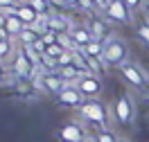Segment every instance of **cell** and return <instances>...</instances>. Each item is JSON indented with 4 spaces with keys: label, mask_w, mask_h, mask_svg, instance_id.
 Instances as JSON below:
<instances>
[{
    "label": "cell",
    "mask_w": 149,
    "mask_h": 142,
    "mask_svg": "<svg viewBox=\"0 0 149 142\" xmlns=\"http://www.w3.org/2000/svg\"><path fill=\"white\" fill-rule=\"evenodd\" d=\"M79 117H81L88 126H93V129H111L109 108H106V104H104L100 97L86 99L84 106L79 108Z\"/></svg>",
    "instance_id": "obj_1"
},
{
    "label": "cell",
    "mask_w": 149,
    "mask_h": 142,
    "mask_svg": "<svg viewBox=\"0 0 149 142\" xmlns=\"http://www.w3.org/2000/svg\"><path fill=\"white\" fill-rule=\"evenodd\" d=\"M102 61L109 70H111V68H120L122 63H127V61H129V45H127V41H124V38H118V36H111L106 41Z\"/></svg>",
    "instance_id": "obj_2"
},
{
    "label": "cell",
    "mask_w": 149,
    "mask_h": 142,
    "mask_svg": "<svg viewBox=\"0 0 149 142\" xmlns=\"http://www.w3.org/2000/svg\"><path fill=\"white\" fill-rule=\"evenodd\" d=\"M113 117L124 129L133 126V122H136V102H133V97L127 90L118 93V97H115V102H113Z\"/></svg>",
    "instance_id": "obj_3"
},
{
    "label": "cell",
    "mask_w": 149,
    "mask_h": 142,
    "mask_svg": "<svg viewBox=\"0 0 149 142\" xmlns=\"http://www.w3.org/2000/svg\"><path fill=\"white\" fill-rule=\"evenodd\" d=\"M9 72H11L14 79H34V77H38L43 70L36 68L32 61H29V57L23 52V47H18L16 54H14L11 61H9Z\"/></svg>",
    "instance_id": "obj_4"
},
{
    "label": "cell",
    "mask_w": 149,
    "mask_h": 142,
    "mask_svg": "<svg viewBox=\"0 0 149 142\" xmlns=\"http://www.w3.org/2000/svg\"><path fill=\"white\" fill-rule=\"evenodd\" d=\"M56 140L59 142H91V135L86 133V126L81 122H63L56 129Z\"/></svg>",
    "instance_id": "obj_5"
},
{
    "label": "cell",
    "mask_w": 149,
    "mask_h": 142,
    "mask_svg": "<svg viewBox=\"0 0 149 142\" xmlns=\"http://www.w3.org/2000/svg\"><path fill=\"white\" fill-rule=\"evenodd\" d=\"M34 81H36V86L41 88V93L52 95V97L61 95L65 90V86H70L59 72H41L38 77H34Z\"/></svg>",
    "instance_id": "obj_6"
},
{
    "label": "cell",
    "mask_w": 149,
    "mask_h": 142,
    "mask_svg": "<svg viewBox=\"0 0 149 142\" xmlns=\"http://www.w3.org/2000/svg\"><path fill=\"white\" fill-rule=\"evenodd\" d=\"M120 75L122 79H124V84L129 86V88H136V90H145L149 86V77L140 70L136 63H131V61H127V63H122L120 68Z\"/></svg>",
    "instance_id": "obj_7"
},
{
    "label": "cell",
    "mask_w": 149,
    "mask_h": 142,
    "mask_svg": "<svg viewBox=\"0 0 149 142\" xmlns=\"http://www.w3.org/2000/svg\"><path fill=\"white\" fill-rule=\"evenodd\" d=\"M54 102L59 106H65V108H77V111H79V108H81V106H84V102H86V95L81 93V90H79V88H77V86H65V90L61 95H56L54 97Z\"/></svg>",
    "instance_id": "obj_8"
},
{
    "label": "cell",
    "mask_w": 149,
    "mask_h": 142,
    "mask_svg": "<svg viewBox=\"0 0 149 142\" xmlns=\"http://www.w3.org/2000/svg\"><path fill=\"white\" fill-rule=\"evenodd\" d=\"M104 14H106L109 20L118 23V25H129L131 23V11H129V7H127L124 0H109Z\"/></svg>",
    "instance_id": "obj_9"
},
{
    "label": "cell",
    "mask_w": 149,
    "mask_h": 142,
    "mask_svg": "<svg viewBox=\"0 0 149 142\" xmlns=\"http://www.w3.org/2000/svg\"><path fill=\"white\" fill-rule=\"evenodd\" d=\"M72 86H77V88L86 95V99H91V97H100V95H102V77L93 75V72L81 75Z\"/></svg>",
    "instance_id": "obj_10"
},
{
    "label": "cell",
    "mask_w": 149,
    "mask_h": 142,
    "mask_svg": "<svg viewBox=\"0 0 149 142\" xmlns=\"http://www.w3.org/2000/svg\"><path fill=\"white\" fill-rule=\"evenodd\" d=\"M45 29L61 34V32H70V29H72V23H70V18H68L65 14H61V11H54V14H52V16L45 20Z\"/></svg>",
    "instance_id": "obj_11"
},
{
    "label": "cell",
    "mask_w": 149,
    "mask_h": 142,
    "mask_svg": "<svg viewBox=\"0 0 149 142\" xmlns=\"http://www.w3.org/2000/svg\"><path fill=\"white\" fill-rule=\"evenodd\" d=\"M70 36H72L74 47H79V50H84V47L93 41V34H91L88 25H74V27L70 29Z\"/></svg>",
    "instance_id": "obj_12"
},
{
    "label": "cell",
    "mask_w": 149,
    "mask_h": 142,
    "mask_svg": "<svg viewBox=\"0 0 149 142\" xmlns=\"http://www.w3.org/2000/svg\"><path fill=\"white\" fill-rule=\"evenodd\" d=\"M88 29L93 38H100V41H109L111 38V25L106 20H100V18H91L88 20Z\"/></svg>",
    "instance_id": "obj_13"
},
{
    "label": "cell",
    "mask_w": 149,
    "mask_h": 142,
    "mask_svg": "<svg viewBox=\"0 0 149 142\" xmlns=\"http://www.w3.org/2000/svg\"><path fill=\"white\" fill-rule=\"evenodd\" d=\"M14 14H16V16H18V18L25 23V25H34V23L41 18V16H38V11L34 9L32 5H29L27 0H23L18 7H16V11H14Z\"/></svg>",
    "instance_id": "obj_14"
},
{
    "label": "cell",
    "mask_w": 149,
    "mask_h": 142,
    "mask_svg": "<svg viewBox=\"0 0 149 142\" xmlns=\"http://www.w3.org/2000/svg\"><path fill=\"white\" fill-rule=\"evenodd\" d=\"M25 27H27V25H25V23H23V20L16 16V14H7V23H5V29L9 32V36H11V38H18V36H20V32H23Z\"/></svg>",
    "instance_id": "obj_15"
},
{
    "label": "cell",
    "mask_w": 149,
    "mask_h": 142,
    "mask_svg": "<svg viewBox=\"0 0 149 142\" xmlns=\"http://www.w3.org/2000/svg\"><path fill=\"white\" fill-rule=\"evenodd\" d=\"M59 75L63 77L68 84H74V81H77V79H79L81 75H86V72H84V70H81L79 66H77V63H70V66L59 68Z\"/></svg>",
    "instance_id": "obj_16"
},
{
    "label": "cell",
    "mask_w": 149,
    "mask_h": 142,
    "mask_svg": "<svg viewBox=\"0 0 149 142\" xmlns=\"http://www.w3.org/2000/svg\"><path fill=\"white\" fill-rule=\"evenodd\" d=\"M16 38H2L0 41V61H11V57L16 54Z\"/></svg>",
    "instance_id": "obj_17"
},
{
    "label": "cell",
    "mask_w": 149,
    "mask_h": 142,
    "mask_svg": "<svg viewBox=\"0 0 149 142\" xmlns=\"http://www.w3.org/2000/svg\"><path fill=\"white\" fill-rule=\"evenodd\" d=\"M84 59H86V66H88V70L93 72V75H97V77H104V72L109 70V68L104 66V61L100 57H88V54H84Z\"/></svg>",
    "instance_id": "obj_18"
},
{
    "label": "cell",
    "mask_w": 149,
    "mask_h": 142,
    "mask_svg": "<svg viewBox=\"0 0 149 142\" xmlns=\"http://www.w3.org/2000/svg\"><path fill=\"white\" fill-rule=\"evenodd\" d=\"M38 38H41V32H36L34 27H25L23 32H20V36L16 38V41H20V45H34Z\"/></svg>",
    "instance_id": "obj_19"
},
{
    "label": "cell",
    "mask_w": 149,
    "mask_h": 142,
    "mask_svg": "<svg viewBox=\"0 0 149 142\" xmlns=\"http://www.w3.org/2000/svg\"><path fill=\"white\" fill-rule=\"evenodd\" d=\"M104 47H106V41H100V38H93L88 45L84 47V54H88V57H100L102 59L104 54Z\"/></svg>",
    "instance_id": "obj_20"
},
{
    "label": "cell",
    "mask_w": 149,
    "mask_h": 142,
    "mask_svg": "<svg viewBox=\"0 0 149 142\" xmlns=\"http://www.w3.org/2000/svg\"><path fill=\"white\" fill-rule=\"evenodd\" d=\"M120 138L111 129H95L93 131V142H118Z\"/></svg>",
    "instance_id": "obj_21"
},
{
    "label": "cell",
    "mask_w": 149,
    "mask_h": 142,
    "mask_svg": "<svg viewBox=\"0 0 149 142\" xmlns=\"http://www.w3.org/2000/svg\"><path fill=\"white\" fill-rule=\"evenodd\" d=\"M41 70H43V72H59V61H56L54 57L41 54Z\"/></svg>",
    "instance_id": "obj_22"
},
{
    "label": "cell",
    "mask_w": 149,
    "mask_h": 142,
    "mask_svg": "<svg viewBox=\"0 0 149 142\" xmlns=\"http://www.w3.org/2000/svg\"><path fill=\"white\" fill-rule=\"evenodd\" d=\"M136 34H138V38H140V43L149 50V20L145 18L142 23H140L138 27H136Z\"/></svg>",
    "instance_id": "obj_23"
},
{
    "label": "cell",
    "mask_w": 149,
    "mask_h": 142,
    "mask_svg": "<svg viewBox=\"0 0 149 142\" xmlns=\"http://www.w3.org/2000/svg\"><path fill=\"white\" fill-rule=\"evenodd\" d=\"M63 52H65V47H61L59 43H52V45L45 47V54H47V57H54L56 61H59V57H61Z\"/></svg>",
    "instance_id": "obj_24"
},
{
    "label": "cell",
    "mask_w": 149,
    "mask_h": 142,
    "mask_svg": "<svg viewBox=\"0 0 149 142\" xmlns=\"http://www.w3.org/2000/svg\"><path fill=\"white\" fill-rule=\"evenodd\" d=\"M127 2V7H129V11L133 14V11H142L145 9V0H124Z\"/></svg>",
    "instance_id": "obj_25"
},
{
    "label": "cell",
    "mask_w": 149,
    "mask_h": 142,
    "mask_svg": "<svg viewBox=\"0 0 149 142\" xmlns=\"http://www.w3.org/2000/svg\"><path fill=\"white\" fill-rule=\"evenodd\" d=\"M56 36H59L56 32H50V29H45V32L41 34V41H43L45 45H52V43H56Z\"/></svg>",
    "instance_id": "obj_26"
},
{
    "label": "cell",
    "mask_w": 149,
    "mask_h": 142,
    "mask_svg": "<svg viewBox=\"0 0 149 142\" xmlns=\"http://www.w3.org/2000/svg\"><path fill=\"white\" fill-rule=\"evenodd\" d=\"M7 75H11V72H9V66H5V61H0V84L7 79Z\"/></svg>",
    "instance_id": "obj_27"
},
{
    "label": "cell",
    "mask_w": 149,
    "mask_h": 142,
    "mask_svg": "<svg viewBox=\"0 0 149 142\" xmlns=\"http://www.w3.org/2000/svg\"><path fill=\"white\" fill-rule=\"evenodd\" d=\"M93 2H95V7H97L100 11H104V9H106V5H109V0H93Z\"/></svg>",
    "instance_id": "obj_28"
},
{
    "label": "cell",
    "mask_w": 149,
    "mask_h": 142,
    "mask_svg": "<svg viewBox=\"0 0 149 142\" xmlns=\"http://www.w3.org/2000/svg\"><path fill=\"white\" fill-rule=\"evenodd\" d=\"M5 23H7V14H2V11H0V29L5 27Z\"/></svg>",
    "instance_id": "obj_29"
},
{
    "label": "cell",
    "mask_w": 149,
    "mask_h": 142,
    "mask_svg": "<svg viewBox=\"0 0 149 142\" xmlns=\"http://www.w3.org/2000/svg\"><path fill=\"white\" fill-rule=\"evenodd\" d=\"M142 14H145V18L149 20V0H145V9H142Z\"/></svg>",
    "instance_id": "obj_30"
},
{
    "label": "cell",
    "mask_w": 149,
    "mask_h": 142,
    "mask_svg": "<svg viewBox=\"0 0 149 142\" xmlns=\"http://www.w3.org/2000/svg\"><path fill=\"white\" fill-rule=\"evenodd\" d=\"M68 5H70V7H77V5H79V0H68Z\"/></svg>",
    "instance_id": "obj_31"
},
{
    "label": "cell",
    "mask_w": 149,
    "mask_h": 142,
    "mask_svg": "<svg viewBox=\"0 0 149 142\" xmlns=\"http://www.w3.org/2000/svg\"><path fill=\"white\" fill-rule=\"evenodd\" d=\"M145 104H147V108H149V95H147V97H145Z\"/></svg>",
    "instance_id": "obj_32"
},
{
    "label": "cell",
    "mask_w": 149,
    "mask_h": 142,
    "mask_svg": "<svg viewBox=\"0 0 149 142\" xmlns=\"http://www.w3.org/2000/svg\"><path fill=\"white\" fill-rule=\"evenodd\" d=\"M91 142H93V135H91Z\"/></svg>",
    "instance_id": "obj_33"
},
{
    "label": "cell",
    "mask_w": 149,
    "mask_h": 142,
    "mask_svg": "<svg viewBox=\"0 0 149 142\" xmlns=\"http://www.w3.org/2000/svg\"><path fill=\"white\" fill-rule=\"evenodd\" d=\"M118 142H124V140H118Z\"/></svg>",
    "instance_id": "obj_34"
}]
</instances>
